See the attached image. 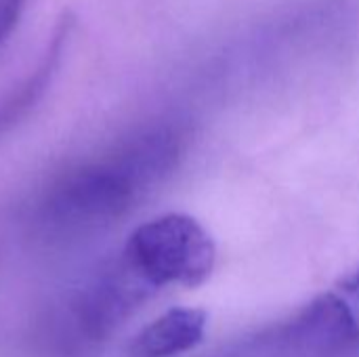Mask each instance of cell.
<instances>
[{
  "label": "cell",
  "mask_w": 359,
  "mask_h": 357,
  "mask_svg": "<svg viewBox=\"0 0 359 357\" xmlns=\"http://www.w3.org/2000/svg\"><path fill=\"white\" fill-rule=\"evenodd\" d=\"M126 269L145 286H202L215 271L217 246L189 215L168 213L139 225L124 248Z\"/></svg>",
  "instance_id": "1"
},
{
  "label": "cell",
  "mask_w": 359,
  "mask_h": 357,
  "mask_svg": "<svg viewBox=\"0 0 359 357\" xmlns=\"http://www.w3.org/2000/svg\"><path fill=\"white\" fill-rule=\"evenodd\" d=\"M208 316L204 309L172 307L145 326L133 341V357H175L191 351L204 339Z\"/></svg>",
  "instance_id": "2"
},
{
  "label": "cell",
  "mask_w": 359,
  "mask_h": 357,
  "mask_svg": "<svg viewBox=\"0 0 359 357\" xmlns=\"http://www.w3.org/2000/svg\"><path fill=\"white\" fill-rule=\"evenodd\" d=\"M25 0H0V42L15 29Z\"/></svg>",
  "instance_id": "3"
},
{
  "label": "cell",
  "mask_w": 359,
  "mask_h": 357,
  "mask_svg": "<svg viewBox=\"0 0 359 357\" xmlns=\"http://www.w3.org/2000/svg\"><path fill=\"white\" fill-rule=\"evenodd\" d=\"M353 288H355V297H358L359 301V269L355 271V276H353V284H351Z\"/></svg>",
  "instance_id": "4"
}]
</instances>
